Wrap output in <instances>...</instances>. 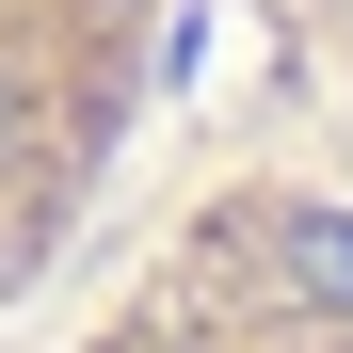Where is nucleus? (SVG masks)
<instances>
[{
	"label": "nucleus",
	"mask_w": 353,
	"mask_h": 353,
	"mask_svg": "<svg viewBox=\"0 0 353 353\" xmlns=\"http://www.w3.org/2000/svg\"><path fill=\"white\" fill-rule=\"evenodd\" d=\"M176 65V0H0V321L97 241L112 176L145 161Z\"/></svg>",
	"instance_id": "1"
},
{
	"label": "nucleus",
	"mask_w": 353,
	"mask_h": 353,
	"mask_svg": "<svg viewBox=\"0 0 353 353\" xmlns=\"http://www.w3.org/2000/svg\"><path fill=\"white\" fill-rule=\"evenodd\" d=\"M97 353H353V209L305 176H225L112 289Z\"/></svg>",
	"instance_id": "2"
}]
</instances>
